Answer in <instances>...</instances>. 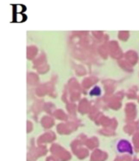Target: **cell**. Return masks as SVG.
<instances>
[{
  "label": "cell",
  "mask_w": 139,
  "mask_h": 161,
  "mask_svg": "<svg viewBox=\"0 0 139 161\" xmlns=\"http://www.w3.org/2000/svg\"><path fill=\"white\" fill-rule=\"evenodd\" d=\"M116 149L119 154H129L133 155V149L132 144L129 140L125 138H121L117 141L116 144Z\"/></svg>",
  "instance_id": "1"
},
{
  "label": "cell",
  "mask_w": 139,
  "mask_h": 161,
  "mask_svg": "<svg viewBox=\"0 0 139 161\" xmlns=\"http://www.w3.org/2000/svg\"><path fill=\"white\" fill-rule=\"evenodd\" d=\"M90 94L91 96H100L102 94V90L99 86H94V88L90 91Z\"/></svg>",
  "instance_id": "2"
}]
</instances>
